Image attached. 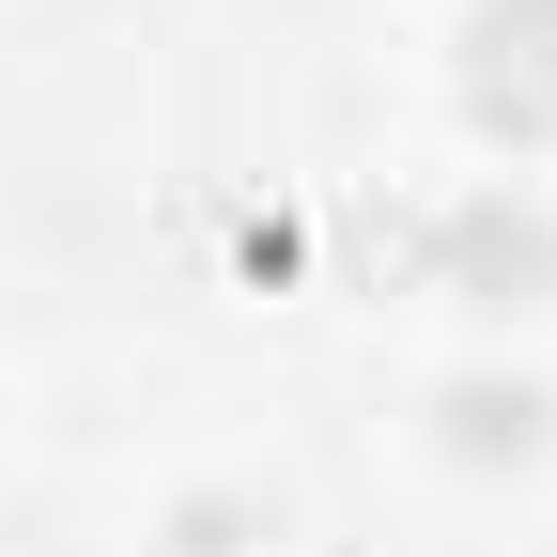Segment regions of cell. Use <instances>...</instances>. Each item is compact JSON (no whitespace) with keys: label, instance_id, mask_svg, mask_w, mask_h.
Returning a JSON list of instances; mask_svg holds the SVG:
<instances>
[{"label":"cell","instance_id":"obj_1","mask_svg":"<svg viewBox=\"0 0 557 557\" xmlns=\"http://www.w3.org/2000/svg\"><path fill=\"white\" fill-rule=\"evenodd\" d=\"M449 418H465V449H527V418H542V403H496V387H465Z\"/></svg>","mask_w":557,"mask_h":557}]
</instances>
